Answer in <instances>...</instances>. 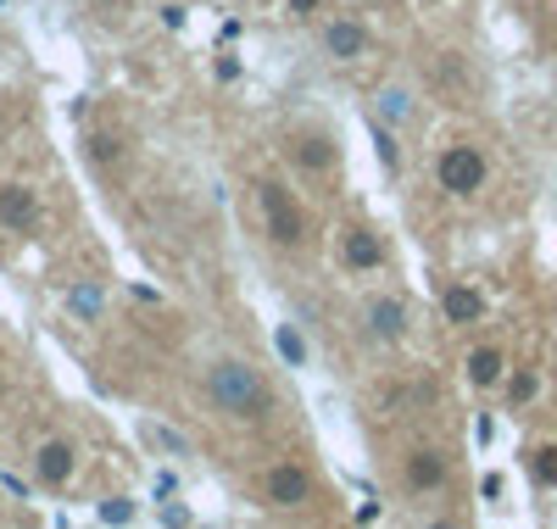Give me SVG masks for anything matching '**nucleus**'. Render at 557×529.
<instances>
[{
  "instance_id": "obj_1",
  "label": "nucleus",
  "mask_w": 557,
  "mask_h": 529,
  "mask_svg": "<svg viewBox=\"0 0 557 529\" xmlns=\"http://www.w3.org/2000/svg\"><path fill=\"white\" fill-rule=\"evenodd\" d=\"M212 402L228 413V418H257L262 407H268V384H262V373L251 368V362H218L212 368Z\"/></svg>"
},
{
  "instance_id": "obj_2",
  "label": "nucleus",
  "mask_w": 557,
  "mask_h": 529,
  "mask_svg": "<svg viewBox=\"0 0 557 529\" xmlns=\"http://www.w3.org/2000/svg\"><path fill=\"white\" fill-rule=\"evenodd\" d=\"M441 189L446 196H474V189L485 184V157L474 151V146H451V151H441Z\"/></svg>"
},
{
  "instance_id": "obj_3",
  "label": "nucleus",
  "mask_w": 557,
  "mask_h": 529,
  "mask_svg": "<svg viewBox=\"0 0 557 529\" xmlns=\"http://www.w3.org/2000/svg\"><path fill=\"white\" fill-rule=\"evenodd\" d=\"M262 218H268V234L278 246H301V212L278 184H262Z\"/></svg>"
},
{
  "instance_id": "obj_4",
  "label": "nucleus",
  "mask_w": 557,
  "mask_h": 529,
  "mask_svg": "<svg viewBox=\"0 0 557 529\" xmlns=\"http://www.w3.org/2000/svg\"><path fill=\"white\" fill-rule=\"evenodd\" d=\"M262 491H268V502H273V507H301V502L312 496V479H307V468H301V463H278V468H268Z\"/></svg>"
},
{
  "instance_id": "obj_5",
  "label": "nucleus",
  "mask_w": 557,
  "mask_h": 529,
  "mask_svg": "<svg viewBox=\"0 0 557 529\" xmlns=\"http://www.w3.org/2000/svg\"><path fill=\"white\" fill-rule=\"evenodd\" d=\"M0 223H7L12 234H28L39 223V196H34V189H23V184L0 189Z\"/></svg>"
},
{
  "instance_id": "obj_6",
  "label": "nucleus",
  "mask_w": 557,
  "mask_h": 529,
  "mask_svg": "<svg viewBox=\"0 0 557 529\" xmlns=\"http://www.w3.org/2000/svg\"><path fill=\"white\" fill-rule=\"evenodd\" d=\"M34 473H39V485H67L73 479V446L67 441H45L39 446V457H34Z\"/></svg>"
},
{
  "instance_id": "obj_7",
  "label": "nucleus",
  "mask_w": 557,
  "mask_h": 529,
  "mask_svg": "<svg viewBox=\"0 0 557 529\" xmlns=\"http://www.w3.org/2000/svg\"><path fill=\"white\" fill-rule=\"evenodd\" d=\"M407 485H412V491H441V485H446V457L430 452V446L412 452V457H407Z\"/></svg>"
},
{
  "instance_id": "obj_8",
  "label": "nucleus",
  "mask_w": 557,
  "mask_h": 529,
  "mask_svg": "<svg viewBox=\"0 0 557 529\" xmlns=\"http://www.w3.org/2000/svg\"><path fill=\"white\" fill-rule=\"evenodd\" d=\"M323 45H330V57H341V62H357V57L368 51V28H362V23H351V17H341V23H330Z\"/></svg>"
},
{
  "instance_id": "obj_9",
  "label": "nucleus",
  "mask_w": 557,
  "mask_h": 529,
  "mask_svg": "<svg viewBox=\"0 0 557 529\" xmlns=\"http://www.w3.org/2000/svg\"><path fill=\"white\" fill-rule=\"evenodd\" d=\"M346 262H351L357 273L380 268V262H385V239L368 234V229H351V234H346Z\"/></svg>"
},
{
  "instance_id": "obj_10",
  "label": "nucleus",
  "mask_w": 557,
  "mask_h": 529,
  "mask_svg": "<svg viewBox=\"0 0 557 529\" xmlns=\"http://www.w3.org/2000/svg\"><path fill=\"white\" fill-rule=\"evenodd\" d=\"M368 329H374L380 334V341H401V334H407V312H401V302H374V307H368Z\"/></svg>"
},
{
  "instance_id": "obj_11",
  "label": "nucleus",
  "mask_w": 557,
  "mask_h": 529,
  "mask_svg": "<svg viewBox=\"0 0 557 529\" xmlns=\"http://www.w3.org/2000/svg\"><path fill=\"white\" fill-rule=\"evenodd\" d=\"M441 307H446V318H451V323H480V312H485V302L469 291V284H451Z\"/></svg>"
},
{
  "instance_id": "obj_12",
  "label": "nucleus",
  "mask_w": 557,
  "mask_h": 529,
  "mask_svg": "<svg viewBox=\"0 0 557 529\" xmlns=\"http://www.w3.org/2000/svg\"><path fill=\"white\" fill-rule=\"evenodd\" d=\"M502 368H507V362H502V352H496V346L469 352V379H474V384H496V379H502Z\"/></svg>"
},
{
  "instance_id": "obj_13",
  "label": "nucleus",
  "mask_w": 557,
  "mask_h": 529,
  "mask_svg": "<svg viewBox=\"0 0 557 529\" xmlns=\"http://www.w3.org/2000/svg\"><path fill=\"white\" fill-rule=\"evenodd\" d=\"M530 479H535L541 491H557V446L552 441L530 452Z\"/></svg>"
},
{
  "instance_id": "obj_14",
  "label": "nucleus",
  "mask_w": 557,
  "mask_h": 529,
  "mask_svg": "<svg viewBox=\"0 0 557 529\" xmlns=\"http://www.w3.org/2000/svg\"><path fill=\"white\" fill-rule=\"evenodd\" d=\"M296 157H301V168H312V173H323V168H330V162H335V146H330V139H323V134H307V139H301V146H296Z\"/></svg>"
},
{
  "instance_id": "obj_15",
  "label": "nucleus",
  "mask_w": 557,
  "mask_h": 529,
  "mask_svg": "<svg viewBox=\"0 0 557 529\" xmlns=\"http://www.w3.org/2000/svg\"><path fill=\"white\" fill-rule=\"evenodd\" d=\"M535 391H541V379L524 368V373H513V379H507V402H513V407H524V402H535Z\"/></svg>"
},
{
  "instance_id": "obj_16",
  "label": "nucleus",
  "mask_w": 557,
  "mask_h": 529,
  "mask_svg": "<svg viewBox=\"0 0 557 529\" xmlns=\"http://www.w3.org/2000/svg\"><path fill=\"white\" fill-rule=\"evenodd\" d=\"M278 352H285L290 362H307V346H301V334H296V329H278Z\"/></svg>"
},
{
  "instance_id": "obj_17",
  "label": "nucleus",
  "mask_w": 557,
  "mask_h": 529,
  "mask_svg": "<svg viewBox=\"0 0 557 529\" xmlns=\"http://www.w3.org/2000/svg\"><path fill=\"white\" fill-rule=\"evenodd\" d=\"M73 307H78L84 318H96V307H101V302H96V291H89V284H84V291H73Z\"/></svg>"
},
{
  "instance_id": "obj_18",
  "label": "nucleus",
  "mask_w": 557,
  "mask_h": 529,
  "mask_svg": "<svg viewBox=\"0 0 557 529\" xmlns=\"http://www.w3.org/2000/svg\"><path fill=\"white\" fill-rule=\"evenodd\" d=\"M101 518H107V524H128V518H134V507H128V502H107V507H101Z\"/></svg>"
},
{
  "instance_id": "obj_19",
  "label": "nucleus",
  "mask_w": 557,
  "mask_h": 529,
  "mask_svg": "<svg viewBox=\"0 0 557 529\" xmlns=\"http://www.w3.org/2000/svg\"><path fill=\"white\" fill-rule=\"evenodd\" d=\"M290 12H296V17H312V12H318V0H290Z\"/></svg>"
}]
</instances>
